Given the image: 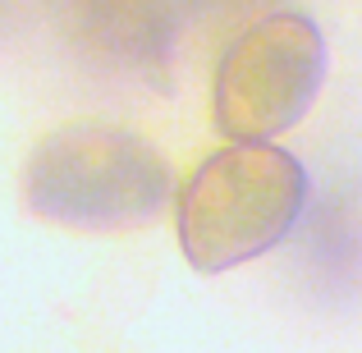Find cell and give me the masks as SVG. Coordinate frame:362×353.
Wrapping results in <instances>:
<instances>
[{"mask_svg": "<svg viewBox=\"0 0 362 353\" xmlns=\"http://www.w3.org/2000/svg\"><path fill=\"white\" fill-rule=\"evenodd\" d=\"M175 193L170 166L142 133L83 120L46 133L23 161V207L69 230H129Z\"/></svg>", "mask_w": 362, "mask_h": 353, "instance_id": "obj_1", "label": "cell"}, {"mask_svg": "<svg viewBox=\"0 0 362 353\" xmlns=\"http://www.w3.org/2000/svg\"><path fill=\"white\" fill-rule=\"evenodd\" d=\"M308 207V170L293 151L266 142L221 147L188 175L175 230L188 266L216 275L284 243Z\"/></svg>", "mask_w": 362, "mask_h": 353, "instance_id": "obj_2", "label": "cell"}, {"mask_svg": "<svg viewBox=\"0 0 362 353\" xmlns=\"http://www.w3.org/2000/svg\"><path fill=\"white\" fill-rule=\"evenodd\" d=\"M326 83V37L308 14L252 23L216 69V129L234 142H266L293 129Z\"/></svg>", "mask_w": 362, "mask_h": 353, "instance_id": "obj_3", "label": "cell"}]
</instances>
